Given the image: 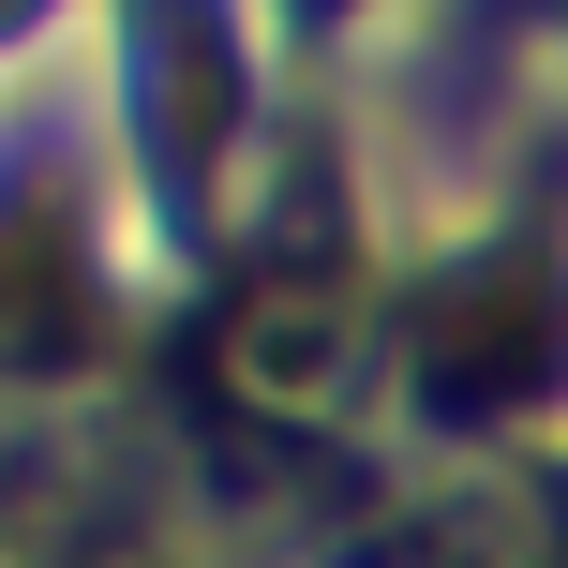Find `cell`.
I'll return each mask as SVG.
<instances>
[{
  "instance_id": "cell-1",
  "label": "cell",
  "mask_w": 568,
  "mask_h": 568,
  "mask_svg": "<svg viewBox=\"0 0 568 568\" xmlns=\"http://www.w3.org/2000/svg\"><path fill=\"white\" fill-rule=\"evenodd\" d=\"M404 374H419L434 419H524V404L568 374V284L539 240H509V255L449 270L419 314H404Z\"/></svg>"
},
{
  "instance_id": "cell-3",
  "label": "cell",
  "mask_w": 568,
  "mask_h": 568,
  "mask_svg": "<svg viewBox=\"0 0 568 568\" xmlns=\"http://www.w3.org/2000/svg\"><path fill=\"white\" fill-rule=\"evenodd\" d=\"M404 568H554V509L509 464H479V479H449L434 509H404Z\"/></svg>"
},
{
  "instance_id": "cell-2",
  "label": "cell",
  "mask_w": 568,
  "mask_h": 568,
  "mask_svg": "<svg viewBox=\"0 0 568 568\" xmlns=\"http://www.w3.org/2000/svg\"><path fill=\"white\" fill-rule=\"evenodd\" d=\"M210 374H225V404H240V419H270V434L344 419V389H359V300H344L329 270L240 284L225 329H210Z\"/></svg>"
},
{
  "instance_id": "cell-4",
  "label": "cell",
  "mask_w": 568,
  "mask_h": 568,
  "mask_svg": "<svg viewBox=\"0 0 568 568\" xmlns=\"http://www.w3.org/2000/svg\"><path fill=\"white\" fill-rule=\"evenodd\" d=\"M90 344V284H75V255L60 240H0V374H60Z\"/></svg>"
}]
</instances>
